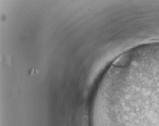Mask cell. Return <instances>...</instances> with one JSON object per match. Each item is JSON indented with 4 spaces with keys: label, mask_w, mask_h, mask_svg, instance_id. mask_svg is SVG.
<instances>
[{
    "label": "cell",
    "mask_w": 159,
    "mask_h": 126,
    "mask_svg": "<svg viewBox=\"0 0 159 126\" xmlns=\"http://www.w3.org/2000/svg\"><path fill=\"white\" fill-rule=\"evenodd\" d=\"M123 126H159V74L152 75L138 89Z\"/></svg>",
    "instance_id": "obj_1"
}]
</instances>
